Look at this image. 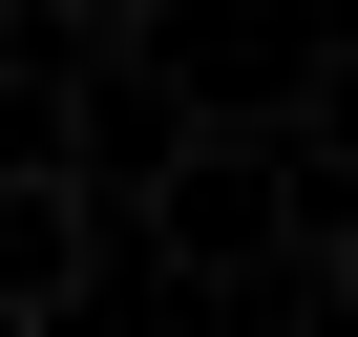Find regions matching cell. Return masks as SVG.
Segmentation results:
<instances>
[{
  "instance_id": "obj_1",
  "label": "cell",
  "mask_w": 358,
  "mask_h": 337,
  "mask_svg": "<svg viewBox=\"0 0 358 337\" xmlns=\"http://www.w3.org/2000/svg\"><path fill=\"white\" fill-rule=\"evenodd\" d=\"M148 232L190 253V274H316V168H295V127H274V106H190Z\"/></svg>"
},
{
  "instance_id": "obj_2",
  "label": "cell",
  "mask_w": 358,
  "mask_h": 337,
  "mask_svg": "<svg viewBox=\"0 0 358 337\" xmlns=\"http://www.w3.org/2000/svg\"><path fill=\"white\" fill-rule=\"evenodd\" d=\"M169 148H190V85H169V43H106V64H64V127H43V168H64L106 232L169 190Z\"/></svg>"
},
{
  "instance_id": "obj_3",
  "label": "cell",
  "mask_w": 358,
  "mask_h": 337,
  "mask_svg": "<svg viewBox=\"0 0 358 337\" xmlns=\"http://www.w3.org/2000/svg\"><path fill=\"white\" fill-rule=\"evenodd\" d=\"M85 274H106V211L64 190L43 148H0V337H43V316H64Z\"/></svg>"
},
{
  "instance_id": "obj_4",
  "label": "cell",
  "mask_w": 358,
  "mask_h": 337,
  "mask_svg": "<svg viewBox=\"0 0 358 337\" xmlns=\"http://www.w3.org/2000/svg\"><path fill=\"white\" fill-rule=\"evenodd\" d=\"M22 22H43L64 64H106V43H169V0H22Z\"/></svg>"
},
{
  "instance_id": "obj_5",
  "label": "cell",
  "mask_w": 358,
  "mask_h": 337,
  "mask_svg": "<svg viewBox=\"0 0 358 337\" xmlns=\"http://www.w3.org/2000/svg\"><path fill=\"white\" fill-rule=\"evenodd\" d=\"M0 22H22V0H0Z\"/></svg>"
}]
</instances>
